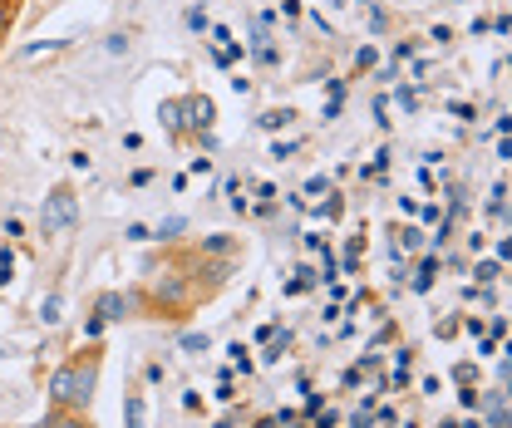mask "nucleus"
<instances>
[{
  "label": "nucleus",
  "mask_w": 512,
  "mask_h": 428,
  "mask_svg": "<svg viewBox=\"0 0 512 428\" xmlns=\"http://www.w3.org/2000/svg\"><path fill=\"white\" fill-rule=\"evenodd\" d=\"M94 389H99V350H84L50 374V404L64 414H84Z\"/></svg>",
  "instance_id": "f257e3e1"
},
{
  "label": "nucleus",
  "mask_w": 512,
  "mask_h": 428,
  "mask_svg": "<svg viewBox=\"0 0 512 428\" xmlns=\"http://www.w3.org/2000/svg\"><path fill=\"white\" fill-rule=\"evenodd\" d=\"M79 222V197H74V187L60 183L50 197H45V212H40V232L45 237H60V232H69Z\"/></svg>",
  "instance_id": "f03ea898"
},
{
  "label": "nucleus",
  "mask_w": 512,
  "mask_h": 428,
  "mask_svg": "<svg viewBox=\"0 0 512 428\" xmlns=\"http://www.w3.org/2000/svg\"><path fill=\"white\" fill-rule=\"evenodd\" d=\"M188 281L178 276V271H168L163 281H153V306H163V310H178V306H188Z\"/></svg>",
  "instance_id": "7ed1b4c3"
},
{
  "label": "nucleus",
  "mask_w": 512,
  "mask_h": 428,
  "mask_svg": "<svg viewBox=\"0 0 512 428\" xmlns=\"http://www.w3.org/2000/svg\"><path fill=\"white\" fill-rule=\"evenodd\" d=\"M178 109H183V114H188V128L192 133H207V128H212V119H217V109H212V99H207V94H192V99H178Z\"/></svg>",
  "instance_id": "20e7f679"
},
{
  "label": "nucleus",
  "mask_w": 512,
  "mask_h": 428,
  "mask_svg": "<svg viewBox=\"0 0 512 428\" xmlns=\"http://www.w3.org/2000/svg\"><path fill=\"white\" fill-rule=\"evenodd\" d=\"M128 310H133V301H128L124 291H104V296H99V306H94V315L109 325V320H124Z\"/></svg>",
  "instance_id": "39448f33"
},
{
  "label": "nucleus",
  "mask_w": 512,
  "mask_h": 428,
  "mask_svg": "<svg viewBox=\"0 0 512 428\" xmlns=\"http://www.w3.org/2000/svg\"><path fill=\"white\" fill-rule=\"evenodd\" d=\"M40 428H89V419H84V414H64V409H55Z\"/></svg>",
  "instance_id": "423d86ee"
},
{
  "label": "nucleus",
  "mask_w": 512,
  "mask_h": 428,
  "mask_svg": "<svg viewBox=\"0 0 512 428\" xmlns=\"http://www.w3.org/2000/svg\"><path fill=\"white\" fill-rule=\"evenodd\" d=\"M143 414H148V409H143V394H128V399H124V419H128V428H143Z\"/></svg>",
  "instance_id": "0eeeda50"
},
{
  "label": "nucleus",
  "mask_w": 512,
  "mask_h": 428,
  "mask_svg": "<svg viewBox=\"0 0 512 428\" xmlns=\"http://www.w3.org/2000/svg\"><path fill=\"white\" fill-rule=\"evenodd\" d=\"M15 15H20V0H0V45H5V35H10Z\"/></svg>",
  "instance_id": "6e6552de"
},
{
  "label": "nucleus",
  "mask_w": 512,
  "mask_h": 428,
  "mask_svg": "<svg viewBox=\"0 0 512 428\" xmlns=\"http://www.w3.org/2000/svg\"><path fill=\"white\" fill-rule=\"evenodd\" d=\"M207 345H212V340H207L202 330H188V335H183V350H192V355H207Z\"/></svg>",
  "instance_id": "1a4fd4ad"
},
{
  "label": "nucleus",
  "mask_w": 512,
  "mask_h": 428,
  "mask_svg": "<svg viewBox=\"0 0 512 428\" xmlns=\"http://www.w3.org/2000/svg\"><path fill=\"white\" fill-rule=\"evenodd\" d=\"M291 119H296L291 109H271V114H261V128H286Z\"/></svg>",
  "instance_id": "9d476101"
},
{
  "label": "nucleus",
  "mask_w": 512,
  "mask_h": 428,
  "mask_svg": "<svg viewBox=\"0 0 512 428\" xmlns=\"http://www.w3.org/2000/svg\"><path fill=\"white\" fill-rule=\"evenodd\" d=\"M488 212H493V217H503V212H508V187H503V183L493 187V202H488Z\"/></svg>",
  "instance_id": "9b49d317"
},
{
  "label": "nucleus",
  "mask_w": 512,
  "mask_h": 428,
  "mask_svg": "<svg viewBox=\"0 0 512 428\" xmlns=\"http://www.w3.org/2000/svg\"><path fill=\"white\" fill-rule=\"evenodd\" d=\"M60 310H64L60 296H45V306H40V315H45V325H55V320H60Z\"/></svg>",
  "instance_id": "f8f14e48"
},
{
  "label": "nucleus",
  "mask_w": 512,
  "mask_h": 428,
  "mask_svg": "<svg viewBox=\"0 0 512 428\" xmlns=\"http://www.w3.org/2000/svg\"><path fill=\"white\" fill-rule=\"evenodd\" d=\"M202 251H212V256H227V251H232V237H212V242H202Z\"/></svg>",
  "instance_id": "ddd939ff"
},
{
  "label": "nucleus",
  "mask_w": 512,
  "mask_h": 428,
  "mask_svg": "<svg viewBox=\"0 0 512 428\" xmlns=\"http://www.w3.org/2000/svg\"><path fill=\"white\" fill-rule=\"evenodd\" d=\"M183 227H188V222H183V217H168V222H163V227H158V237H178V232H183Z\"/></svg>",
  "instance_id": "4468645a"
},
{
  "label": "nucleus",
  "mask_w": 512,
  "mask_h": 428,
  "mask_svg": "<svg viewBox=\"0 0 512 428\" xmlns=\"http://www.w3.org/2000/svg\"><path fill=\"white\" fill-rule=\"evenodd\" d=\"M148 237H153V232H148L143 222H133V227H128V242H148Z\"/></svg>",
  "instance_id": "2eb2a0df"
},
{
  "label": "nucleus",
  "mask_w": 512,
  "mask_h": 428,
  "mask_svg": "<svg viewBox=\"0 0 512 428\" xmlns=\"http://www.w3.org/2000/svg\"><path fill=\"white\" fill-rule=\"evenodd\" d=\"M84 335H89V340H99V335H104V320H99V315H89V325H84Z\"/></svg>",
  "instance_id": "dca6fc26"
},
{
  "label": "nucleus",
  "mask_w": 512,
  "mask_h": 428,
  "mask_svg": "<svg viewBox=\"0 0 512 428\" xmlns=\"http://www.w3.org/2000/svg\"><path fill=\"white\" fill-rule=\"evenodd\" d=\"M306 192H311V197H325V192H330V183H325V178H311V183H306Z\"/></svg>",
  "instance_id": "f3484780"
},
{
  "label": "nucleus",
  "mask_w": 512,
  "mask_h": 428,
  "mask_svg": "<svg viewBox=\"0 0 512 428\" xmlns=\"http://www.w3.org/2000/svg\"><path fill=\"white\" fill-rule=\"evenodd\" d=\"M5 281H10V271H5V266H0V286H5Z\"/></svg>",
  "instance_id": "a211bd4d"
}]
</instances>
